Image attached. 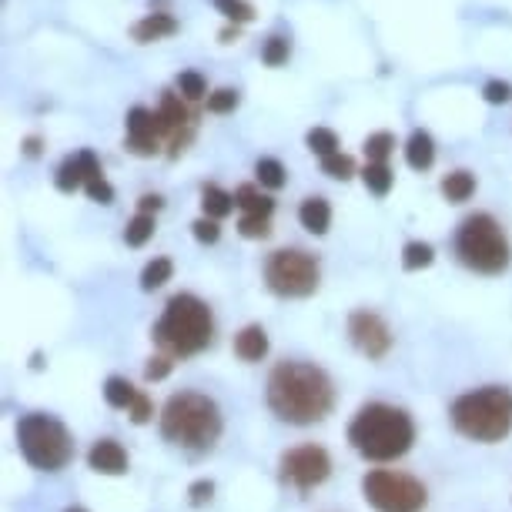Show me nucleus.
Masks as SVG:
<instances>
[{"label": "nucleus", "instance_id": "obj_1", "mask_svg": "<svg viewBox=\"0 0 512 512\" xmlns=\"http://www.w3.org/2000/svg\"><path fill=\"white\" fill-rule=\"evenodd\" d=\"M265 402L288 425H315L335 409V382L312 362H278L265 385Z\"/></svg>", "mask_w": 512, "mask_h": 512}, {"label": "nucleus", "instance_id": "obj_2", "mask_svg": "<svg viewBox=\"0 0 512 512\" xmlns=\"http://www.w3.org/2000/svg\"><path fill=\"white\" fill-rule=\"evenodd\" d=\"M349 442L362 459L395 462L412 449L415 422L412 415L389 402H369L355 412L349 425Z\"/></svg>", "mask_w": 512, "mask_h": 512}, {"label": "nucleus", "instance_id": "obj_3", "mask_svg": "<svg viewBox=\"0 0 512 512\" xmlns=\"http://www.w3.org/2000/svg\"><path fill=\"white\" fill-rule=\"evenodd\" d=\"M151 338L171 359H195L215 342V318H211L208 302H201L191 292L171 295L161 318L151 328Z\"/></svg>", "mask_w": 512, "mask_h": 512}, {"label": "nucleus", "instance_id": "obj_4", "mask_svg": "<svg viewBox=\"0 0 512 512\" xmlns=\"http://www.w3.org/2000/svg\"><path fill=\"white\" fill-rule=\"evenodd\" d=\"M161 436L171 446L191 452V456H201V452H211L215 442L221 439V409L215 399L201 392H175L168 402L161 405Z\"/></svg>", "mask_w": 512, "mask_h": 512}, {"label": "nucleus", "instance_id": "obj_5", "mask_svg": "<svg viewBox=\"0 0 512 512\" xmlns=\"http://www.w3.org/2000/svg\"><path fill=\"white\" fill-rule=\"evenodd\" d=\"M449 419L459 436L482 446L502 442L512 432V389L506 385H482L459 395L449 409Z\"/></svg>", "mask_w": 512, "mask_h": 512}, {"label": "nucleus", "instance_id": "obj_6", "mask_svg": "<svg viewBox=\"0 0 512 512\" xmlns=\"http://www.w3.org/2000/svg\"><path fill=\"white\" fill-rule=\"evenodd\" d=\"M456 258L476 275H502L512 265V245L489 211L466 215L456 228Z\"/></svg>", "mask_w": 512, "mask_h": 512}, {"label": "nucleus", "instance_id": "obj_7", "mask_svg": "<svg viewBox=\"0 0 512 512\" xmlns=\"http://www.w3.org/2000/svg\"><path fill=\"white\" fill-rule=\"evenodd\" d=\"M17 446L27 466L41 472H61L74 459V439L61 419L47 412H27L17 422Z\"/></svg>", "mask_w": 512, "mask_h": 512}, {"label": "nucleus", "instance_id": "obj_8", "mask_svg": "<svg viewBox=\"0 0 512 512\" xmlns=\"http://www.w3.org/2000/svg\"><path fill=\"white\" fill-rule=\"evenodd\" d=\"M265 285L278 298H308L322 285V268L312 251L278 248L265 262Z\"/></svg>", "mask_w": 512, "mask_h": 512}, {"label": "nucleus", "instance_id": "obj_9", "mask_svg": "<svg viewBox=\"0 0 512 512\" xmlns=\"http://www.w3.org/2000/svg\"><path fill=\"white\" fill-rule=\"evenodd\" d=\"M362 496L375 512H422L429 492L415 476L392 469H372L362 479Z\"/></svg>", "mask_w": 512, "mask_h": 512}, {"label": "nucleus", "instance_id": "obj_10", "mask_svg": "<svg viewBox=\"0 0 512 512\" xmlns=\"http://www.w3.org/2000/svg\"><path fill=\"white\" fill-rule=\"evenodd\" d=\"M278 476H282L285 486L308 492V489L322 486V482L332 476V456H328L322 446H315V442L295 446L285 452L282 462H278Z\"/></svg>", "mask_w": 512, "mask_h": 512}, {"label": "nucleus", "instance_id": "obj_11", "mask_svg": "<svg viewBox=\"0 0 512 512\" xmlns=\"http://www.w3.org/2000/svg\"><path fill=\"white\" fill-rule=\"evenodd\" d=\"M349 338L369 362H382L395 345L389 322L379 312H372V308H355L349 315Z\"/></svg>", "mask_w": 512, "mask_h": 512}, {"label": "nucleus", "instance_id": "obj_12", "mask_svg": "<svg viewBox=\"0 0 512 512\" xmlns=\"http://www.w3.org/2000/svg\"><path fill=\"white\" fill-rule=\"evenodd\" d=\"M128 138H124V148L131 154H138V158H154V154H161V144L171 141V131L168 124H164L161 111H151V108H131L128 111Z\"/></svg>", "mask_w": 512, "mask_h": 512}, {"label": "nucleus", "instance_id": "obj_13", "mask_svg": "<svg viewBox=\"0 0 512 512\" xmlns=\"http://www.w3.org/2000/svg\"><path fill=\"white\" fill-rule=\"evenodd\" d=\"M88 466L101 476H124L128 472V452L118 439H101L88 452Z\"/></svg>", "mask_w": 512, "mask_h": 512}, {"label": "nucleus", "instance_id": "obj_14", "mask_svg": "<svg viewBox=\"0 0 512 512\" xmlns=\"http://www.w3.org/2000/svg\"><path fill=\"white\" fill-rule=\"evenodd\" d=\"M175 34H178V17L164 14V11L144 14L141 21L131 27V37L138 44H154V41H164V37H175Z\"/></svg>", "mask_w": 512, "mask_h": 512}, {"label": "nucleus", "instance_id": "obj_15", "mask_svg": "<svg viewBox=\"0 0 512 512\" xmlns=\"http://www.w3.org/2000/svg\"><path fill=\"white\" fill-rule=\"evenodd\" d=\"M298 221H302L308 235H328V228H332V205H328V198L308 195L298 205Z\"/></svg>", "mask_w": 512, "mask_h": 512}, {"label": "nucleus", "instance_id": "obj_16", "mask_svg": "<svg viewBox=\"0 0 512 512\" xmlns=\"http://www.w3.org/2000/svg\"><path fill=\"white\" fill-rule=\"evenodd\" d=\"M405 164H409L412 171H429L432 164H436V141H432L429 131L415 128L409 134V141H405Z\"/></svg>", "mask_w": 512, "mask_h": 512}, {"label": "nucleus", "instance_id": "obj_17", "mask_svg": "<svg viewBox=\"0 0 512 512\" xmlns=\"http://www.w3.org/2000/svg\"><path fill=\"white\" fill-rule=\"evenodd\" d=\"M235 355L241 362H262L268 355V332L262 325H245L235 335Z\"/></svg>", "mask_w": 512, "mask_h": 512}, {"label": "nucleus", "instance_id": "obj_18", "mask_svg": "<svg viewBox=\"0 0 512 512\" xmlns=\"http://www.w3.org/2000/svg\"><path fill=\"white\" fill-rule=\"evenodd\" d=\"M442 198L449 201V205H466V201L476 195V178H472V171L459 168V171H449L446 178H442Z\"/></svg>", "mask_w": 512, "mask_h": 512}, {"label": "nucleus", "instance_id": "obj_19", "mask_svg": "<svg viewBox=\"0 0 512 512\" xmlns=\"http://www.w3.org/2000/svg\"><path fill=\"white\" fill-rule=\"evenodd\" d=\"M235 205L241 208V215H265L272 218L275 211V201L272 195H265L258 185H238L235 188Z\"/></svg>", "mask_w": 512, "mask_h": 512}, {"label": "nucleus", "instance_id": "obj_20", "mask_svg": "<svg viewBox=\"0 0 512 512\" xmlns=\"http://www.w3.org/2000/svg\"><path fill=\"white\" fill-rule=\"evenodd\" d=\"M235 191H225L218 185H201V211H205L208 218H228L231 211H235Z\"/></svg>", "mask_w": 512, "mask_h": 512}, {"label": "nucleus", "instance_id": "obj_21", "mask_svg": "<svg viewBox=\"0 0 512 512\" xmlns=\"http://www.w3.org/2000/svg\"><path fill=\"white\" fill-rule=\"evenodd\" d=\"M362 185L372 191L375 198H385L395 185V171L389 168V161H369L362 168Z\"/></svg>", "mask_w": 512, "mask_h": 512}, {"label": "nucleus", "instance_id": "obj_22", "mask_svg": "<svg viewBox=\"0 0 512 512\" xmlns=\"http://www.w3.org/2000/svg\"><path fill=\"white\" fill-rule=\"evenodd\" d=\"M84 168H81V158L77 154H71V158H64L61 161V168H57V175H54V188L61 191V195H74V191H81L84 188Z\"/></svg>", "mask_w": 512, "mask_h": 512}, {"label": "nucleus", "instance_id": "obj_23", "mask_svg": "<svg viewBox=\"0 0 512 512\" xmlns=\"http://www.w3.org/2000/svg\"><path fill=\"white\" fill-rule=\"evenodd\" d=\"M171 275H175V262L171 258H151L148 265H144V272H141V288L144 292H158L161 285H168L171 282Z\"/></svg>", "mask_w": 512, "mask_h": 512}, {"label": "nucleus", "instance_id": "obj_24", "mask_svg": "<svg viewBox=\"0 0 512 512\" xmlns=\"http://www.w3.org/2000/svg\"><path fill=\"white\" fill-rule=\"evenodd\" d=\"M154 215L151 211H138L128 225H124V245L128 248H141V245H148V241L154 238Z\"/></svg>", "mask_w": 512, "mask_h": 512}, {"label": "nucleus", "instance_id": "obj_25", "mask_svg": "<svg viewBox=\"0 0 512 512\" xmlns=\"http://www.w3.org/2000/svg\"><path fill=\"white\" fill-rule=\"evenodd\" d=\"M141 389H134L128 379H121V375H111L108 382H104V402L111 405V409H131V402L138 399Z\"/></svg>", "mask_w": 512, "mask_h": 512}, {"label": "nucleus", "instance_id": "obj_26", "mask_svg": "<svg viewBox=\"0 0 512 512\" xmlns=\"http://www.w3.org/2000/svg\"><path fill=\"white\" fill-rule=\"evenodd\" d=\"M255 178L265 191H278L288 185V171L278 158H258L255 161Z\"/></svg>", "mask_w": 512, "mask_h": 512}, {"label": "nucleus", "instance_id": "obj_27", "mask_svg": "<svg viewBox=\"0 0 512 512\" xmlns=\"http://www.w3.org/2000/svg\"><path fill=\"white\" fill-rule=\"evenodd\" d=\"M432 262H436V248H432L429 241H409V245L402 248L405 272H422V268H429Z\"/></svg>", "mask_w": 512, "mask_h": 512}, {"label": "nucleus", "instance_id": "obj_28", "mask_svg": "<svg viewBox=\"0 0 512 512\" xmlns=\"http://www.w3.org/2000/svg\"><path fill=\"white\" fill-rule=\"evenodd\" d=\"M362 151H365V158H369V161H389L395 154V134L392 131L369 134L365 144H362Z\"/></svg>", "mask_w": 512, "mask_h": 512}, {"label": "nucleus", "instance_id": "obj_29", "mask_svg": "<svg viewBox=\"0 0 512 512\" xmlns=\"http://www.w3.org/2000/svg\"><path fill=\"white\" fill-rule=\"evenodd\" d=\"M215 11L225 17L228 24H241V27L251 24L258 17L255 7H251L248 0H215Z\"/></svg>", "mask_w": 512, "mask_h": 512}, {"label": "nucleus", "instance_id": "obj_30", "mask_svg": "<svg viewBox=\"0 0 512 512\" xmlns=\"http://www.w3.org/2000/svg\"><path fill=\"white\" fill-rule=\"evenodd\" d=\"M305 148L312 154H318V158H328V154L342 151L338 148V134L332 128H312L305 134Z\"/></svg>", "mask_w": 512, "mask_h": 512}, {"label": "nucleus", "instance_id": "obj_31", "mask_svg": "<svg viewBox=\"0 0 512 512\" xmlns=\"http://www.w3.org/2000/svg\"><path fill=\"white\" fill-rule=\"evenodd\" d=\"M322 175L335 178V181L355 178V158H352V154H342V151L328 154V158H322Z\"/></svg>", "mask_w": 512, "mask_h": 512}, {"label": "nucleus", "instance_id": "obj_32", "mask_svg": "<svg viewBox=\"0 0 512 512\" xmlns=\"http://www.w3.org/2000/svg\"><path fill=\"white\" fill-rule=\"evenodd\" d=\"M175 88L185 94V98L195 104V101H205L208 98V81L201 77L198 71H181L175 77Z\"/></svg>", "mask_w": 512, "mask_h": 512}, {"label": "nucleus", "instance_id": "obj_33", "mask_svg": "<svg viewBox=\"0 0 512 512\" xmlns=\"http://www.w3.org/2000/svg\"><path fill=\"white\" fill-rule=\"evenodd\" d=\"M288 54H292V44H288V37H282V34H272L262 44V61H265V67H282V64H288Z\"/></svg>", "mask_w": 512, "mask_h": 512}, {"label": "nucleus", "instance_id": "obj_34", "mask_svg": "<svg viewBox=\"0 0 512 512\" xmlns=\"http://www.w3.org/2000/svg\"><path fill=\"white\" fill-rule=\"evenodd\" d=\"M238 235L251 238V241L272 238V218H265V215H241L238 218Z\"/></svg>", "mask_w": 512, "mask_h": 512}, {"label": "nucleus", "instance_id": "obj_35", "mask_svg": "<svg viewBox=\"0 0 512 512\" xmlns=\"http://www.w3.org/2000/svg\"><path fill=\"white\" fill-rule=\"evenodd\" d=\"M238 101H241V94L235 88H218V91H211L208 94V111L211 114H231L238 108Z\"/></svg>", "mask_w": 512, "mask_h": 512}, {"label": "nucleus", "instance_id": "obj_36", "mask_svg": "<svg viewBox=\"0 0 512 512\" xmlns=\"http://www.w3.org/2000/svg\"><path fill=\"white\" fill-rule=\"evenodd\" d=\"M191 235H195L201 245H215V241L221 238V225H218V218H208V215H201L195 225H191Z\"/></svg>", "mask_w": 512, "mask_h": 512}, {"label": "nucleus", "instance_id": "obj_37", "mask_svg": "<svg viewBox=\"0 0 512 512\" xmlns=\"http://www.w3.org/2000/svg\"><path fill=\"white\" fill-rule=\"evenodd\" d=\"M171 369H175V362H171V355H154V359H148V365H144V379L148 382H161L168 379Z\"/></svg>", "mask_w": 512, "mask_h": 512}, {"label": "nucleus", "instance_id": "obj_38", "mask_svg": "<svg viewBox=\"0 0 512 512\" xmlns=\"http://www.w3.org/2000/svg\"><path fill=\"white\" fill-rule=\"evenodd\" d=\"M211 496H215V482H211V479H198V482H191V486H188V502L195 509L208 506Z\"/></svg>", "mask_w": 512, "mask_h": 512}, {"label": "nucleus", "instance_id": "obj_39", "mask_svg": "<svg viewBox=\"0 0 512 512\" xmlns=\"http://www.w3.org/2000/svg\"><path fill=\"white\" fill-rule=\"evenodd\" d=\"M84 191H88V198L91 201H98V205H114V188H111V181L108 178H94L84 185Z\"/></svg>", "mask_w": 512, "mask_h": 512}, {"label": "nucleus", "instance_id": "obj_40", "mask_svg": "<svg viewBox=\"0 0 512 512\" xmlns=\"http://www.w3.org/2000/svg\"><path fill=\"white\" fill-rule=\"evenodd\" d=\"M482 98H486V104H509L512 101V84L509 81H489L486 88H482Z\"/></svg>", "mask_w": 512, "mask_h": 512}, {"label": "nucleus", "instance_id": "obj_41", "mask_svg": "<svg viewBox=\"0 0 512 512\" xmlns=\"http://www.w3.org/2000/svg\"><path fill=\"white\" fill-rule=\"evenodd\" d=\"M128 415H131V422H134V425H148V422H151V415H154V402H151L144 392H138V399L131 402Z\"/></svg>", "mask_w": 512, "mask_h": 512}, {"label": "nucleus", "instance_id": "obj_42", "mask_svg": "<svg viewBox=\"0 0 512 512\" xmlns=\"http://www.w3.org/2000/svg\"><path fill=\"white\" fill-rule=\"evenodd\" d=\"M77 158H81V168H84V178L94 181V178H101L104 171H101V161H98V154H94L91 148H84V151H77ZM84 181V185H88Z\"/></svg>", "mask_w": 512, "mask_h": 512}, {"label": "nucleus", "instance_id": "obj_43", "mask_svg": "<svg viewBox=\"0 0 512 512\" xmlns=\"http://www.w3.org/2000/svg\"><path fill=\"white\" fill-rule=\"evenodd\" d=\"M164 208V198L161 195H141L138 198V211H151V215H158Z\"/></svg>", "mask_w": 512, "mask_h": 512}, {"label": "nucleus", "instance_id": "obj_44", "mask_svg": "<svg viewBox=\"0 0 512 512\" xmlns=\"http://www.w3.org/2000/svg\"><path fill=\"white\" fill-rule=\"evenodd\" d=\"M218 37H221V44H235L238 37H241V24H228Z\"/></svg>", "mask_w": 512, "mask_h": 512}, {"label": "nucleus", "instance_id": "obj_45", "mask_svg": "<svg viewBox=\"0 0 512 512\" xmlns=\"http://www.w3.org/2000/svg\"><path fill=\"white\" fill-rule=\"evenodd\" d=\"M41 138H24V154L27 158H37V154H41Z\"/></svg>", "mask_w": 512, "mask_h": 512}, {"label": "nucleus", "instance_id": "obj_46", "mask_svg": "<svg viewBox=\"0 0 512 512\" xmlns=\"http://www.w3.org/2000/svg\"><path fill=\"white\" fill-rule=\"evenodd\" d=\"M64 512H88V509H84V506H67Z\"/></svg>", "mask_w": 512, "mask_h": 512}]
</instances>
